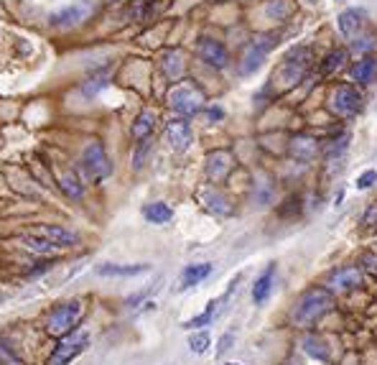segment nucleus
I'll list each match as a JSON object with an SVG mask.
<instances>
[{"instance_id": "nucleus-26", "label": "nucleus", "mask_w": 377, "mask_h": 365, "mask_svg": "<svg viewBox=\"0 0 377 365\" xmlns=\"http://www.w3.org/2000/svg\"><path fill=\"white\" fill-rule=\"evenodd\" d=\"M143 217L153 225H166V222L174 220V210L166 202H151L143 207Z\"/></svg>"}, {"instance_id": "nucleus-30", "label": "nucleus", "mask_w": 377, "mask_h": 365, "mask_svg": "<svg viewBox=\"0 0 377 365\" xmlns=\"http://www.w3.org/2000/svg\"><path fill=\"white\" fill-rule=\"evenodd\" d=\"M303 350H306L311 357L321 360V363H327L329 360V350H327V345H324V340H318V337H314V335H309V337L303 340Z\"/></svg>"}, {"instance_id": "nucleus-8", "label": "nucleus", "mask_w": 377, "mask_h": 365, "mask_svg": "<svg viewBox=\"0 0 377 365\" xmlns=\"http://www.w3.org/2000/svg\"><path fill=\"white\" fill-rule=\"evenodd\" d=\"M329 105H332V112L339 115L342 120H352L357 118L365 108V97L357 87L352 85H339L332 90V97H329Z\"/></svg>"}, {"instance_id": "nucleus-10", "label": "nucleus", "mask_w": 377, "mask_h": 365, "mask_svg": "<svg viewBox=\"0 0 377 365\" xmlns=\"http://www.w3.org/2000/svg\"><path fill=\"white\" fill-rule=\"evenodd\" d=\"M336 26H339V34H342L344 39L354 41V39H357L362 31H367V10H365V8H347V10H342V13H339V21H336Z\"/></svg>"}, {"instance_id": "nucleus-21", "label": "nucleus", "mask_w": 377, "mask_h": 365, "mask_svg": "<svg viewBox=\"0 0 377 365\" xmlns=\"http://www.w3.org/2000/svg\"><path fill=\"white\" fill-rule=\"evenodd\" d=\"M59 189L69 199H82L84 197V179L79 171H61L59 174Z\"/></svg>"}, {"instance_id": "nucleus-35", "label": "nucleus", "mask_w": 377, "mask_h": 365, "mask_svg": "<svg viewBox=\"0 0 377 365\" xmlns=\"http://www.w3.org/2000/svg\"><path fill=\"white\" fill-rule=\"evenodd\" d=\"M372 184H377V171L375 169H367L362 171L360 177H357V189L360 192H365V189H369Z\"/></svg>"}, {"instance_id": "nucleus-38", "label": "nucleus", "mask_w": 377, "mask_h": 365, "mask_svg": "<svg viewBox=\"0 0 377 365\" xmlns=\"http://www.w3.org/2000/svg\"><path fill=\"white\" fill-rule=\"evenodd\" d=\"M210 118L212 120H222L225 118V110H222V108H210Z\"/></svg>"}, {"instance_id": "nucleus-32", "label": "nucleus", "mask_w": 377, "mask_h": 365, "mask_svg": "<svg viewBox=\"0 0 377 365\" xmlns=\"http://www.w3.org/2000/svg\"><path fill=\"white\" fill-rule=\"evenodd\" d=\"M210 348H212L210 332H194L192 337H189V350H192L194 355H204V353H210Z\"/></svg>"}, {"instance_id": "nucleus-16", "label": "nucleus", "mask_w": 377, "mask_h": 365, "mask_svg": "<svg viewBox=\"0 0 377 365\" xmlns=\"http://www.w3.org/2000/svg\"><path fill=\"white\" fill-rule=\"evenodd\" d=\"M161 72L166 75V79L179 82L186 72V57L181 49H166L161 54Z\"/></svg>"}, {"instance_id": "nucleus-13", "label": "nucleus", "mask_w": 377, "mask_h": 365, "mask_svg": "<svg viewBox=\"0 0 377 365\" xmlns=\"http://www.w3.org/2000/svg\"><path fill=\"white\" fill-rule=\"evenodd\" d=\"M362 284V271L357 266H347V268H339L329 276L327 286L332 294H349Z\"/></svg>"}, {"instance_id": "nucleus-14", "label": "nucleus", "mask_w": 377, "mask_h": 365, "mask_svg": "<svg viewBox=\"0 0 377 365\" xmlns=\"http://www.w3.org/2000/svg\"><path fill=\"white\" fill-rule=\"evenodd\" d=\"M232 153L230 151H214L207 156V164H204V171H207V177L210 181H225L230 177V171H232Z\"/></svg>"}, {"instance_id": "nucleus-4", "label": "nucleus", "mask_w": 377, "mask_h": 365, "mask_svg": "<svg viewBox=\"0 0 377 365\" xmlns=\"http://www.w3.org/2000/svg\"><path fill=\"white\" fill-rule=\"evenodd\" d=\"M84 317V306L82 302H64V304H57L46 317V332L51 337H69L72 332L77 330V324L82 322Z\"/></svg>"}, {"instance_id": "nucleus-1", "label": "nucleus", "mask_w": 377, "mask_h": 365, "mask_svg": "<svg viewBox=\"0 0 377 365\" xmlns=\"http://www.w3.org/2000/svg\"><path fill=\"white\" fill-rule=\"evenodd\" d=\"M316 61V54L311 46H296L283 57L278 72L273 75V82H281L285 87H294L296 82H301L303 75L311 69V64Z\"/></svg>"}, {"instance_id": "nucleus-36", "label": "nucleus", "mask_w": 377, "mask_h": 365, "mask_svg": "<svg viewBox=\"0 0 377 365\" xmlns=\"http://www.w3.org/2000/svg\"><path fill=\"white\" fill-rule=\"evenodd\" d=\"M362 225H367V228L377 225V202H372L367 210H365V215H362Z\"/></svg>"}, {"instance_id": "nucleus-33", "label": "nucleus", "mask_w": 377, "mask_h": 365, "mask_svg": "<svg viewBox=\"0 0 377 365\" xmlns=\"http://www.w3.org/2000/svg\"><path fill=\"white\" fill-rule=\"evenodd\" d=\"M347 146H349V133H344L342 138L332 141V146L327 148V156H329V159H334V156H342V153L347 151Z\"/></svg>"}, {"instance_id": "nucleus-3", "label": "nucleus", "mask_w": 377, "mask_h": 365, "mask_svg": "<svg viewBox=\"0 0 377 365\" xmlns=\"http://www.w3.org/2000/svg\"><path fill=\"white\" fill-rule=\"evenodd\" d=\"M166 100L168 108L176 112L179 118H192V115L201 112L207 97H204V92L194 82H176V85L168 90Z\"/></svg>"}, {"instance_id": "nucleus-39", "label": "nucleus", "mask_w": 377, "mask_h": 365, "mask_svg": "<svg viewBox=\"0 0 377 365\" xmlns=\"http://www.w3.org/2000/svg\"><path fill=\"white\" fill-rule=\"evenodd\" d=\"M227 365H240V363H227Z\"/></svg>"}, {"instance_id": "nucleus-34", "label": "nucleus", "mask_w": 377, "mask_h": 365, "mask_svg": "<svg viewBox=\"0 0 377 365\" xmlns=\"http://www.w3.org/2000/svg\"><path fill=\"white\" fill-rule=\"evenodd\" d=\"M0 365H23V360L13 353V348L0 342Z\"/></svg>"}, {"instance_id": "nucleus-29", "label": "nucleus", "mask_w": 377, "mask_h": 365, "mask_svg": "<svg viewBox=\"0 0 377 365\" xmlns=\"http://www.w3.org/2000/svg\"><path fill=\"white\" fill-rule=\"evenodd\" d=\"M352 49L362 57H369L372 51H377V34L375 31H362L357 39L352 41Z\"/></svg>"}, {"instance_id": "nucleus-28", "label": "nucleus", "mask_w": 377, "mask_h": 365, "mask_svg": "<svg viewBox=\"0 0 377 365\" xmlns=\"http://www.w3.org/2000/svg\"><path fill=\"white\" fill-rule=\"evenodd\" d=\"M222 302H227V297L217 299V302H210V304H207V309H204L201 315L194 317V319L184 322V327H186V330H194V327H207V324H210L212 319L217 317V309H219V304H222Z\"/></svg>"}, {"instance_id": "nucleus-22", "label": "nucleus", "mask_w": 377, "mask_h": 365, "mask_svg": "<svg viewBox=\"0 0 377 365\" xmlns=\"http://www.w3.org/2000/svg\"><path fill=\"white\" fill-rule=\"evenodd\" d=\"M347 61H349V49H334V51H329L327 57L321 59V64H318V72L324 77L329 75H334V72H339V69L347 67Z\"/></svg>"}, {"instance_id": "nucleus-12", "label": "nucleus", "mask_w": 377, "mask_h": 365, "mask_svg": "<svg viewBox=\"0 0 377 365\" xmlns=\"http://www.w3.org/2000/svg\"><path fill=\"white\" fill-rule=\"evenodd\" d=\"M87 345H90V337H87V335H77L72 340H64L59 348L49 355L46 365H69L74 357L82 355L84 350H87Z\"/></svg>"}, {"instance_id": "nucleus-11", "label": "nucleus", "mask_w": 377, "mask_h": 365, "mask_svg": "<svg viewBox=\"0 0 377 365\" xmlns=\"http://www.w3.org/2000/svg\"><path fill=\"white\" fill-rule=\"evenodd\" d=\"M166 141L168 146L174 148L176 153H184L192 148L194 144V130L192 126L186 123V118H174V120H168V126H166Z\"/></svg>"}, {"instance_id": "nucleus-7", "label": "nucleus", "mask_w": 377, "mask_h": 365, "mask_svg": "<svg viewBox=\"0 0 377 365\" xmlns=\"http://www.w3.org/2000/svg\"><path fill=\"white\" fill-rule=\"evenodd\" d=\"M276 46H278V36L276 34L258 36V39H252V41L245 46L243 57H240V75H243V77L255 75V72L263 67L265 57H268V54L276 49Z\"/></svg>"}, {"instance_id": "nucleus-20", "label": "nucleus", "mask_w": 377, "mask_h": 365, "mask_svg": "<svg viewBox=\"0 0 377 365\" xmlns=\"http://www.w3.org/2000/svg\"><path fill=\"white\" fill-rule=\"evenodd\" d=\"M273 284H276V264H270L265 271L255 279V286H252V302L255 304H265L273 291Z\"/></svg>"}, {"instance_id": "nucleus-31", "label": "nucleus", "mask_w": 377, "mask_h": 365, "mask_svg": "<svg viewBox=\"0 0 377 365\" xmlns=\"http://www.w3.org/2000/svg\"><path fill=\"white\" fill-rule=\"evenodd\" d=\"M108 82H110V69H100L97 75H92L87 82H84V95H97L100 90H105L108 87Z\"/></svg>"}, {"instance_id": "nucleus-17", "label": "nucleus", "mask_w": 377, "mask_h": 365, "mask_svg": "<svg viewBox=\"0 0 377 365\" xmlns=\"http://www.w3.org/2000/svg\"><path fill=\"white\" fill-rule=\"evenodd\" d=\"M36 235H41L43 240L59 246L61 250H64V248H74L77 243H79V235H77L74 230H67V228H61V225H43V228L36 230Z\"/></svg>"}, {"instance_id": "nucleus-24", "label": "nucleus", "mask_w": 377, "mask_h": 365, "mask_svg": "<svg viewBox=\"0 0 377 365\" xmlns=\"http://www.w3.org/2000/svg\"><path fill=\"white\" fill-rule=\"evenodd\" d=\"M21 246L26 248V250H31V253L36 255H57L61 250L59 246H54V243H49V240H43L41 235H21Z\"/></svg>"}, {"instance_id": "nucleus-19", "label": "nucleus", "mask_w": 377, "mask_h": 365, "mask_svg": "<svg viewBox=\"0 0 377 365\" xmlns=\"http://www.w3.org/2000/svg\"><path fill=\"white\" fill-rule=\"evenodd\" d=\"M288 153L294 156L296 161L309 164L318 156V141L311 136H296L294 141H291V146H288Z\"/></svg>"}, {"instance_id": "nucleus-6", "label": "nucleus", "mask_w": 377, "mask_h": 365, "mask_svg": "<svg viewBox=\"0 0 377 365\" xmlns=\"http://www.w3.org/2000/svg\"><path fill=\"white\" fill-rule=\"evenodd\" d=\"M82 174L90 181H102L112 174V161L100 141H90L82 151Z\"/></svg>"}, {"instance_id": "nucleus-27", "label": "nucleus", "mask_w": 377, "mask_h": 365, "mask_svg": "<svg viewBox=\"0 0 377 365\" xmlns=\"http://www.w3.org/2000/svg\"><path fill=\"white\" fill-rule=\"evenodd\" d=\"M199 197H201V204H204L210 213H214V215H232V207H230V202H227L225 197L219 195L217 189H204Z\"/></svg>"}, {"instance_id": "nucleus-15", "label": "nucleus", "mask_w": 377, "mask_h": 365, "mask_svg": "<svg viewBox=\"0 0 377 365\" xmlns=\"http://www.w3.org/2000/svg\"><path fill=\"white\" fill-rule=\"evenodd\" d=\"M151 271L148 264H100L94 268L97 276H108V279H133Z\"/></svg>"}, {"instance_id": "nucleus-9", "label": "nucleus", "mask_w": 377, "mask_h": 365, "mask_svg": "<svg viewBox=\"0 0 377 365\" xmlns=\"http://www.w3.org/2000/svg\"><path fill=\"white\" fill-rule=\"evenodd\" d=\"M196 54L199 59L212 69H227L230 67V51L222 41L217 39H199L196 43Z\"/></svg>"}, {"instance_id": "nucleus-18", "label": "nucleus", "mask_w": 377, "mask_h": 365, "mask_svg": "<svg viewBox=\"0 0 377 365\" xmlns=\"http://www.w3.org/2000/svg\"><path fill=\"white\" fill-rule=\"evenodd\" d=\"M349 75H352V79L357 82V85L362 87H369L377 82V57H362V59H357L352 64V69H349Z\"/></svg>"}, {"instance_id": "nucleus-23", "label": "nucleus", "mask_w": 377, "mask_h": 365, "mask_svg": "<svg viewBox=\"0 0 377 365\" xmlns=\"http://www.w3.org/2000/svg\"><path fill=\"white\" fill-rule=\"evenodd\" d=\"M212 273V264H194V266H186L181 279H179V289H192L196 284L207 279Z\"/></svg>"}, {"instance_id": "nucleus-37", "label": "nucleus", "mask_w": 377, "mask_h": 365, "mask_svg": "<svg viewBox=\"0 0 377 365\" xmlns=\"http://www.w3.org/2000/svg\"><path fill=\"white\" fill-rule=\"evenodd\" d=\"M232 340H235L232 335H225V337H222V342H219V353H225V350H230V345H232Z\"/></svg>"}, {"instance_id": "nucleus-25", "label": "nucleus", "mask_w": 377, "mask_h": 365, "mask_svg": "<svg viewBox=\"0 0 377 365\" xmlns=\"http://www.w3.org/2000/svg\"><path fill=\"white\" fill-rule=\"evenodd\" d=\"M153 128H156V112H151V110H143L138 118H135V123H133V138L135 141H148V138L153 136Z\"/></svg>"}, {"instance_id": "nucleus-5", "label": "nucleus", "mask_w": 377, "mask_h": 365, "mask_svg": "<svg viewBox=\"0 0 377 365\" xmlns=\"http://www.w3.org/2000/svg\"><path fill=\"white\" fill-rule=\"evenodd\" d=\"M94 10H97L94 0H74V3H67V6L54 10L49 16V26L51 28H61V31L77 28V26L87 23L94 16Z\"/></svg>"}, {"instance_id": "nucleus-2", "label": "nucleus", "mask_w": 377, "mask_h": 365, "mask_svg": "<svg viewBox=\"0 0 377 365\" xmlns=\"http://www.w3.org/2000/svg\"><path fill=\"white\" fill-rule=\"evenodd\" d=\"M334 309V294L329 289H311L306 291L294 309V319L298 324H314L324 315Z\"/></svg>"}]
</instances>
